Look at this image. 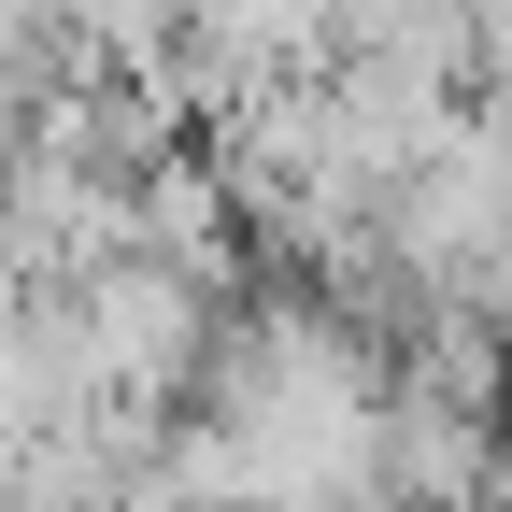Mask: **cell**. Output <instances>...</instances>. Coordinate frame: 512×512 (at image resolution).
Here are the masks:
<instances>
[{"label":"cell","mask_w":512,"mask_h":512,"mask_svg":"<svg viewBox=\"0 0 512 512\" xmlns=\"http://www.w3.org/2000/svg\"><path fill=\"white\" fill-rule=\"evenodd\" d=\"M57 313H72V356L100 384V413H157V427H171V399H200L214 328H228V299L185 285L171 256H100V271L57 285Z\"/></svg>","instance_id":"cell-1"}]
</instances>
